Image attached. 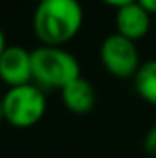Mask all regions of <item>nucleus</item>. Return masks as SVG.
Listing matches in <instances>:
<instances>
[{
  "mask_svg": "<svg viewBox=\"0 0 156 158\" xmlns=\"http://www.w3.org/2000/svg\"><path fill=\"white\" fill-rule=\"evenodd\" d=\"M84 11L79 0H39L31 28L40 44L64 46L77 37Z\"/></svg>",
  "mask_w": 156,
  "mask_h": 158,
  "instance_id": "1",
  "label": "nucleus"
},
{
  "mask_svg": "<svg viewBox=\"0 0 156 158\" xmlns=\"http://www.w3.org/2000/svg\"><path fill=\"white\" fill-rule=\"evenodd\" d=\"M33 83L42 90H63L70 81L81 76L77 57L64 46L40 44L31 50Z\"/></svg>",
  "mask_w": 156,
  "mask_h": 158,
  "instance_id": "2",
  "label": "nucleus"
},
{
  "mask_svg": "<svg viewBox=\"0 0 156 158\" xmlns=\"http://www.w3.org/2000/svg\"><path fill=\"white\" fill-rule=\"evenodd\" d=\"M46 109V90H42L33 81L18 86H9L2 96L4 123L15 129L35 127L44 118Z\"/></svg>",
  "mask_w": 156,
  "mask_h": 158,
  "instance_id": "3",
  "label": "nucleus"
},
{
  "mask_svg": "<svg viewBox=\"0 0 156 158\" xmlns=\"http://www.w3.org/2000/svg\"><path fill=\"white\" fill-rule=\"evenodd\" d=\"M99 59L103 68L117 79H132L142 64L136 40L127 39L117 31L103 39L99 46Z\"/></svg>",
  "mask_w": 156,
  "mask_h": 158,
  "instance_id": "4",
  "label": "nucleus"
},
{
  "mask_svg": "<svg viewBox=\"0 0 156 158\" xmlns=\"http://www.w3.org/2000/svg\"><path fill=\"white\" fill-rule=\"evenodd\" d=\"M0 81L7 88L31 83V52L18 44H7L0 55Z\"/></svg>",
  "mask_w": 156,
  "mask_h": 158,
  "instance_id": "5",
  "label": "nucleus"
},
{
  "mask_svg": "<svg viewBox=\"0 0 156 158\" xmlns=\"http://www.w3.org/2000/svg\"><path fill=\"white\" fill-rule=\"evenodd\" d=\"M116 31L130 40L143 39L151 30V13L136 0L116 9Z\"/></svg>",
  "mask_w": 156,
  "mask_h": 158,
  "instance_id": "6",
  "label": "nucleus"
},
{
  "mask_svg": "<svg viewBox=\"0 0 156 158\" xmlns=\"http://www.w3.org/2000/svg\"><path fill=\"white\" fill-rule=\"evenodd\" d=\"M61 101L72 114H77V116L88 114L96 105L94 85L83 76H79L61 90Z\"/></svg>",
  "mask_w": 156,
  "mask_h": 158,
  "instance_id": "7",
  "label": "nucleus"
},
{
  "mask_svg": "<svg viewBox=\"0 0 156 158\" xmlns=\"http://www.w3.org/2000/svg\"><path fill=\"white\" fill-rule=\"evenodd\" d=\"M132 81H134L136 94L145 103L156 107V59L142 63Z\"/></svg>",
  "mask_w": 156,
  "mask_h": 158,
  "instance_id": "8",
  "label": "nucleus"
},
{
  "mask_svg": "<svg viewBox=\"0 0 156 158\" xmlns=\"http://www.w3.org/2000/svg\"><path fill=\"white\" fill-rule=\"evenodd\" d=\"M143 149L149 156L156 158V123L145 132V138H143Z\"/></svg>",
  "mask_w": 156,
  "mask_h": 158,
  "instance_id": "9",
  "label": "nucleus"
},
{
  "mask_svg": "<svg viewBox=\"0 0 156 158\" xmlns=\"http://www.w3.org/2000/svg\"><path fill=\"white\" fill-rule=\"evenodd\" d=\"M101 2L117 9V7H121V6H125V4H130V2H136V0H101Z\"/></svg>",
  "mask_w": 156,
  "mask_h": 158,
  "instance_id": "10",
  "label": "nucleus"
},
{
  "mask_svg": "<svg viewBox=\"0 0 156 158\" xmlns=\"http://www.w3.org/2000/svg\"><path fill=\"white\" fill-rule=\"evenodd\" d=\"M138 2H140V4L151 13V15H154L156 13V0H138Z\"/></svg>",
  "mask_w": 156,
  "mask_h": 158,
  "instance_id": "11",
  "label": "nucleus"
},
{
  "mask_svg": "<svg viewBox=\"0 0 156 158\" xmlns=\"http://www.w3.org/2000/svg\"><path fill=\"white\" fill-rule=\"evenodd\" d=\"M7 48V42H6V35H4V31H2V28H0V55L4 53V50Z\"/></svg>",
  "mask_w": 156,
  "mask_h": 158,
  "instance_id": "12",
  "label": "nucleus"
},
{
  "mask_svg": "<svg viewBox=\"0 0 156 158\" xmlns=\"http://www.w3.org/2000/svg\"><path fill=\"white\" fill-rule=\"evenodd\" d=\"M4 123V116H2V96H0V125Z\"/></svg>",
  "mask_w": 156,
  "mask_h": 158,
  "instance_id": "13",
  "label": "nucleus"
},
{
  "mask_svg": "<svg viewBox=\"0 0 156 158\" xmlns=\"http://www.w3.org/2000/svg\"><path fill=\"white\" fill-rule=\"evenodd\" d=\"M37 2H39V0H37Z\"/></svg>",
  "mask_w": 156,
  "mask_h": 158,
  "instance_id": "14",
  "label": "nucleus"
}]
</instances>
